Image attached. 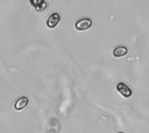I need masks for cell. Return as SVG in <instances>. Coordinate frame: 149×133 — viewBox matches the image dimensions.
Here are the masks:
<instances>
[{
	"label": "cell",
	"mask_w": 149,
	"mask_h": 133,
	"mask_svg": "<svg viewBox=\"0 0 149 133\" xmlns=\"http://www.w3.org/2000/svg\"><path fill=\"white\" fill-rule=\"evenodd\" d=\"M92 24H93V22L90 18H82V19L78 20L75 23V28L78 30L82 31V30H86L91 28Z\"/></svg>",
	"instance_id": "obj_1"
},
{
	"label": "cell",
	"mask_w": 149,
	"mask_h": 133,
	"mask_svg": "<svg viewBox=\"0 0 149 133\" xmlns=\"http://www.w3.org/2000/svg\"><path fill=\"white\" fill-rule=\"evenodd\" d=\"M128 50L126 46H118L113 51V55L115 57H121L127 54Z\"/></svg>",
	"instance_id": "obj_5"
},
{
	"label": "cell",
	"mask_w": 149,
	"mask_h": 133,
	"mask_svg": "<svg viewBox=\"0 0 149 133\" xmlns=\"http://www.w3.org/2000/svg\"><path fill=\"white\" fill-rule=\"evenodd\" d=\"M117 91H119L120 94H121V96H123L126 98H130L132 96V93H133L130 87L122 82H120L117 85Z\"/></svg>",
	"instance_id": "obj_2"
},
{
	"label": "cell",
	"mask_w": 149,
	"mask_h": 133,
	"mask_svg": "<svg viewBox=\"0 0 149 133\" xmlns=\"http://www.w3.org/2000/svg\"><path fill=\"white\" fill-rule=\"evenodd\" d=\"M119 133H122V132H119Z\"/></svg>",
	"instance_id": "obj_6"
},
{
	"label": "cell",
	"mask_w": 149,
	"mask_h": 133,
	"mask_svg": "<svg viewBox=\"0 0 149 133\" xmlns=\"http://www.w3.org/2000/svg\"><path fill=\"white\" fill-rule=\"evenodd\" d=\"M60 21V16L58 13H53L52 14L47 21H46V25L49 27V28H54L58 25V24L59 23Z\"/></svg>",
	"instance_id": "obj_3"
},
{
	"label": "cell",
	"mask_w": 149,
	"mask_h": 133,
	"mask_svg": "<svg viewBox=\"0 0 149 133\" xmlns=\"http://www.w3.org/2000/svg\"><path fill=\"white\" fill-rule=\"evenodd\" d=\"M28 104H29L28 98L26 97H22L16 101L14 105V108L16 111H22L28 105Z\"/></svg>",
	"instance_id": "obj_4"
}]
</instances>
